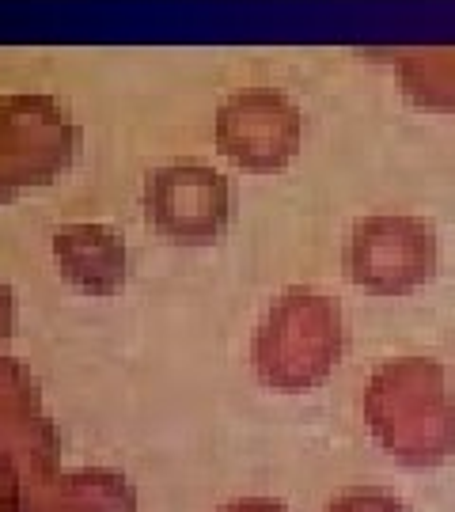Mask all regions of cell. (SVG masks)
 Returning <instances> with one entry per match:
<instances>
[{"label": "cell", "mask_w": 455, "mask_h": 512, "mask_svg": "<svg viewBox=\"0 0 455 512\" xmlns=\"http://www.w3.org/2000/svg\"><path fill=\"white\" fill-rule=\"evenodd\" d=\"M342 311L323 293L292 289L262 319L255 334L258 376L273 387H311L338 365Z\"/></svg>", "instance_id": "cell-1"}, {"label": "cell", "mask_w": 455, "mask_h": 512, "mask_svg": "<svg viewBox=\"0 0 455 512\" xmlns=\"http://www.w3.org/2000/svg\"><path fill=\"white\" fill-rule=\"evenodd\" d=\"M353 285L376 296H406L421 289L437 270L433 224L406 213H376L353 224L346 247Z\"/></svg>", "instance_id": "cell-2"}, {"label": "cell", "mask_w": 455, "mask_h": 512, "mask_svg": "<svg viewBox=\"0 0 455 512\" xmlns=\"http://www.w3.org/2000/svg\"><path fill=\"white\" fill-rule=\"evenodd\" d=\"M304 118L292 99L273 88H251L224 99L217 114V145L247 171H277L296 156Z\"/></svg>", "instance_id": "cell-3"}, {"label": "cell", "mask_w": 455, "mask_h": 512, "mask_svg": "<svg viewBox=\"0 0 455 512\" xmlns=\"http://www.w3.org/2000/svg\"><path fill=\"white\" fill-rule=\"evenodd\" d=\"M148 220L175 243H213L232 217L228 179L205 164H167L148 175Z\"/></svg>", "instance_id": "cell-4"}, {"label": "cell", "mask_w": 455, "mask_h": 512, "mask_svg": "<svg viewBox=\"0 0 455 512\" xmlns=\"http://www.w3.org/2000/svg\"><path fill=\"white\" fill-rule=\"evenodd\" d=\"M61 274L91 296H110L126 281V243L107 224H69L54 236Z\"/></svg>", "instance_id": "cell-5"}, {"label": "cell", "mask_w": 455, "mask_h": 512, "mask_svg": "<svg viewBox=\"0 0 455 512\" xmlns=\"http://www.w3.org/2000/svg\"><path fill=\"white\" fill-rule=\"evenodd\" d=\"M406 92L425 107H455V50H418L402 61Z\"/></svg>", "instance_id": "cell-6"}, {"label": "cell", "mask_w": 455, "mask_h": 512, "mask_svg": "<svg viewBox=\"0 0 455 512\" xmlns=\"http://www.w3.org/2000/svg\"><path fill=\"white\" fill-rule=\"evenodd\" d=\"M8 319H12V304H8V289L0 285V334H8Z\"/></svg>", "instance_id": "cell-7"}]
</instances>
